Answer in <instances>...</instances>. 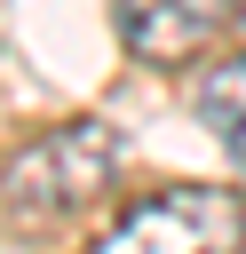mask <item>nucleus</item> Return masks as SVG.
<instances>
[{
  "mask_svg": "<svg viewBox=\"0 0 246 254\" xmlns=\"http://www.w3.org/2000/svg\"><path fill=\"white\" fill-rule=\"evenodd\" d=\"M238 32H246V8H238Z\"/></svg>",
  "mask_w": 246,
  "mask_h": 254,
  "instance_id": "39448f33",
  "label": "nucleus"
},
{
  "mask_svg": "<svg viewBox=\"0 0 246 254\" xmlns=\"http://www.w3.org/2000/svg\"><path fill=\"white\" fill-rule=\"evenodd\" d=\"M103 246L111 254H222V246H246V198L222 183H175L119 206L103 222Z\"/></svg>",
  "mask_w": 246,
  "mask_h": 254,
  "instance_id": "f03ea898",
  "label": "nucleus"
},
{
  "mask_svg": "<svg viewBox=\"0 0 246 254\" xmlns=\"http://www.w3.org/2000/svg\"><path fill=\"white\" fill-rule=\"evenodd\" d=\"M111 175H119V135L103 119H63L0 167V198L16 222H71L111 190Z\"/></svg>",
  "mask_w": 246,
  "mask_h": 254,
  "instance_id": "f257e3e1",
  "label": "nucleus"
},
{
  "mask_svg": "<svg viewBox=\"0 0 246 254\" xmlns=\"http://www.w3.org/2000/svg\"><path fill=\"white\" fill-rule=\"evenodd\" d=\"M190 111L206 119V135L230 151V167L246 175V56H222V64H206L198 71V87H190Z\"/></svg>",
  "mask_w": 246,
  "mask_h": 254,
  "instance_id": "20e7f679",
  "label": "nucleus"
},
{
  "mask_svg": "<svg viewBox=\"0 0 246 254\" xmlns=\"http://www.w3.org/2000/svg\"><path fill=\"white\" fill-rule=\"evenodd\" d=\"M238 8L246 0H111V24L143 64H190L222 24H238Z\"/></svg>",
  "mask_w": 246,
  "mask_h": 254,
  "instance_id": "7ed1b4c3",
  "label": "nucleus"
}]
</instances>
